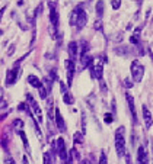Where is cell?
Wrapping results in <instances>:
<instances>
[{"mask_svg": "<svg viewBox=\"0 0 153 164\" xmlns=\"http://www.w3.org/2000/svg\"><path fill=\"white\" fill-rule=\"evenodd\" d=\"M88 22V15L86 12L83 10V6L77 5L74 9H73L72 15H70V25L76 28V31H82L85 28V25Z\"/></svg>", "mask_w": 153, "mask_h": 164, "instance_id": "obj_1", "label": "cell"}, {"mask_svg": "<svg viewBox=\"0 0 153 164\" xmlns=\"http://www.w3.org/2000/svg\"><path fill=\"white\" fill-rule=\"evenodd\" d=\"M125 128L124 126H120L118 129L115 131V151H117V154L118 157H123V155L127 154V151H125V138H124V132Z\"/></svg>", "mask_w": 153, "mask_h": 164, "instance_id": "obj_2", "label": "cell"}, {"mask_svg": "<svg viewBox=\"0 0 153 164\" xmlns=\"http://www.w3.org/2000/svg\"><path fill=\"white\" fill-rule=\"evenodd\" d=\"M104 64H105V60H102L101 57L93 58V61L91 64V73H92V78H96V80H102V76H104Z\"/></svg>", "mask_w": 153, "mask_h": 164, "instance_id": "obj_3", "label": "cell"}, {"mask_svg": "<svg viewBox=\"0 0 153 164\" xmlns=\"http://www.w3.org/2000/svg\"><path fill=\"white\" fill-rule=\"evenodd\" d=\"M130 73H131V77L136 83H140L143 80L144 76V67L143 64L140 63L139 60H133L131 61V65H130Z\"/></svg>", "mask_w": 153, "mask_h": 164, "instance_id": "obj_4", "label": "cell"}, {"mask_svg": "<svg viewBox=\"0 0 153 164\" xmlns=\"http://www.w3.org/2000/svg\"><path fill=\"white\" fill-rule=\"evenodd\" d=\"M50 9V22H51V36L56 39V31L58 28V12L56 9V2H48Z\"/></svg>", "mask_w": 153, "mask_h": 164, "instance_id": "obj_5", "label": "cell"}, {"mask_svg": "<svg viewBox=\"0 0 153 164\" xmlns=\"http://www.w3.org/2000/svg\"><path fill=\"white\" fill-rule=\"evenodd\" d=\"M26 100L29 103V107H31V112L34 113V116L38 119V122H43V112H41V107L37 103V100L34 99V96L31 93H26Z\"/></svg>", "mask_w": 153, "mask_h": 164, "instance_id": "obj_6", "label": "cell"}, {"mask_svg": "<svg viewBox=\"0 0 153 164\" xmlns=\"http://www.w3.org/2000/svg\"><path fill=\"white\" fill-rule=\"evenodd\" d=\"M19 64H20V60L15 64L12 70H9V71L6 73V86H13L15 83H16L18 77H19V71H20Z\"/></svg>", "mask_w": 153, "mask_h": 164, "instance_id": "obj_7", "label": "cell"}, {"mask_svg": "<svg viewBox=\"0 0 153 164\" xmlns=\"http://www.w3.org/2000/svg\"><path fill=\"white\" fill-rule=\"evenodd\" d=\"M56 145H57V154H58V157H60V160H61V163H67L69 153H67V150H66V142H64V140H63L61 137L57 138Z\"/></svg>", "mask_w": 153, "mask_h": 164, "instance_id": "obj_8", "label": "cell"}, {"mask_svg": "<svg viewBox=\"0 0 153 164\" xmlns=\"http://www.w3.org/2000/svg\"><path fill=\"white\" fill-rule=\"evenodd\" d=\"M64 65H66V70H67V86L70 87L73 83V76H74V71H76V65H74V61L67 58L64 61Z\"/></svg>", "mask_w": 153, "mask_h": 164, "instance_id": "obj_9", "label": "cell"}, {"mask_svg": "<svg viewBox=\"0 0 153 164\" xmlns=\"http://www.w3.org/2000/svg\"><path fill=\"white\" fill-rule=\"evenodd\" d=\"M54 121H56V126L60 132H66V122H64V118H63L61 112L58 107H56V113H54Z\"/></svg>", "mask_w": 153, "mask_h": 164, "instance_id": "obj_10", "label": "cell"}, {"mask_svg": "<svg viewBox=\"0 0 153 164\" xmlns=\"http://www.w3.org/2000/svg\"><path fill=\"white\" fill-rule=\"evenodd\" d=\"M60 92H61V95H63V102H64L66 105H73V103H74V97L70 95V92H69V89L66 87V84L61 82H60Z\"/></svg>", "mask_w": 153, "mask_h": 164, "instance_id": "obj_11", "label": "cell"}, {"mask_svg": "<svg viewBox=\"0 0 153 164\" xmlns=\"http://www.w3.org/2000/svg\"><path fill=\"white\" fill-rule=\"evenodd\" d=\"M142 113H143V121H144V125H146V128H150L153 124V118H152V113H150V111H149V107L146 106V105H143L142 106Z\"/></svg>", "mask_w": 153, "mask_h": 164, "instance_id": "obj_12", "label": "cell"}, {"mask_svg": "<svg viewBox=\"0 0 153 164\" xmlns=\"http://www.w3.org/2000/svg\"><path fill=\"white\" fill-rule=\"evenodd\" d=\"M125 100H127V105L130 107V112H131V118H133V124L136 125L137 124V115H136V109H134V99L130 93H125Z\"/></svg>", "mask_w": 153, "mask_h": 164, "instance_id": "obj_13", "label": "cell"}, {"mask_svg": "<svg viewBox=\"0 0 153 164\" xmlns=\"http://www.w3.org/2000/svg\"><path fill=\"white\" fill-rule=\"evenodd\" d=\"M137 164H149V157L146 153V148L143 145H140L137 150Z\"/></svg>", "mask_w": 153, "mask_h": 164, "instance_id": "obj_14", "label": "cell"}, {"mask_svg": "<svg viewBox=\"0 0 153 164\" xmlns=\"http://www.w3.org/2000/svg\"><path fill=\"white\" fill-rule=\"evenodd\" d=\"M67 48H69V54H70V60L76 61L77 54H79V47H77V42H76V41H72V42H69Z\"/></svg>", "mask_w": 153, "mask_h": 164, "instance_id": "obj_15", "label": "cell"}, {"mask_svg": "<svg viewBox=\"0 0 153 164\" xmlns=\"http://www.w3.org/2000/svg\"><path fill=\"white\" fill-rule=\"evenodd\" d=\"M26 80H28V83L31 84V86L35 87V89H38V90L44 86L43 82H41V80H39V78L37 77V76H34V74H29L28 77H26Z\"/></svg>", "mask_w": 153, "mask_h": 164, "instance_id": "obj_16", "label": "cell"}, {"mask_svg": "<svg viewBox=\"0 0 153 164\" xmlns=\"http://www.w3.org/2000/svg\"><path fill=\"white\" fill-rule=\"evenodd\" d=\"M142 28H143V26H139V28H137L133 34H131L130 42L133 44V45H139V44H140V32H142Z\"/></svg>", "mask_w": 153, "mask_h": 164, "instance_id": "obj_17", "label": "cell"}, {"mask_svg": "<svg viewBox=\"0 0 153 164\" xmlns=\"http://www.w3.org/2000/svg\"><path fill=\"white\" fill-rule=\"evenodd\" d=\"M18 134H19V137L22 138V142H24V147H25V150H26V153H28V154H31V147H29L28 138H26V135H25V132H24V131H19Z\"/></svg>", "mask_w": 153, "mask_h": 164, "instance_id": "obj_18", "label": "cell"}, {"mask_svg": "<svg viewBox=\"0 0 153 164\" xmlns=\"http://www.w3.org/2000/svg\"><path fill=\"white\" fill-rule=\"evenodd\" d=\"M96 15H98V18H102V15H104V2H98L96 3Z\"/></svg>", "mask_w": 153, "mask_h": 164, "instance_id": "obj_19", "label": "cell"}, {"mask_svg": "<svg viewBox=\"0 0 153 164\" xmlns=\"http://www.w3.org/2000/svg\"><path fill=\"white\" fill-rule=\"evenodd\" d=\"M98 164H108V160H106V154L105 151H101V155H99V163Z\"/></svg>", "mask_w": 153, "mask_h": 164, "instance_id": "obj_20", "label": "cell"}, {"mask_svg": "<svg viewBox=\"0 0 153 164\" xmlns=\"http://www.w3.org/2000/svg\"><path fill=\"white\" fill-rule=\"evenodd\" d=\"M104 121H105V124H112V121H114V116H112V113H105L104 115Z\"/></svg>", "mask_w": 153, "mask_h": 164, "instance_id": "obj_21", "label": "cell"}, {"mask_svg": "<svg viewBox=\"0 0 153 164\" xmlns=\"http://www.w3.org/2000/svg\"><path fill=\"white\" fill-rule=\"evenodd\" d=\"M13 126H15V128H18V131H16V132H19V131H22V126H24V122L20 121V119H15V122H13Z\"/></svg>", "mask_w": 153, "mask_h": 164, "instance_id": "obj_22", "label": "cell"}, {"mask_svg": "<svg viewBox=\"0 0 153 164\" xmlns=\"http://www.w3.org/2000/svg\"><path fill=\"white\" fill-rule=\"evenodd\" d=\"M38 92H39V97H41L43 100H45V99H47V89L43 86V87H41V89L38 90Z\"/></svg>", "mask_w": 153, "mask_h": 164, "instance_id": "obj_23", "label": "cell"}, {"mask_svg": "<svg viewBox=\"0 0 153 164\" xmlns=\"http://www.w3.org/2000/svg\"><path fill=\"white\" fill-rule=\"evenodd\" d=\"M3 164H16V163H15V158H13V157H12V155L6 154V157H5V161H3Z\"/></svg>", "mask_w": 153, "mask_h": 164, "instance_id": "obj_24", "label": "cell"}, {"mask_svg": "<svg viewBox=\"0 0 153 164\" xmlns=\"http://www.w3.org/2000/svg\"><path fill=\"white\" fill-rule=\"evenodd\" d=\"M73 138H74V142H76V144H82V142H83V138H82V134H80V132H76Z\"/></svg>", "mask_w": 153, "mask_h": 164, "instance_id": "obj_25", "label": "cell"}, {"mask_svg": "<svg viewBox=\"0 0 153 164\" xmlns=\"http://www.w3.org/2000/svg\"><path fill=\"white\" fill-rule=\"evenodd\" d=\"M111 6H112V9H120V6H121V2L120 0H112V2H111Z\"/></svg>", "mask_w": 153, "mask_h": 164, "instance_id": "obj_26", "label": "cell"}, {"mask_svg": "<svg viewBox=\"0 0 153 164\" xmlns=\"http://www.w3.org/2000/svg\"><path fill=\"white\" fill-rule=\"evenodd\" d=\"M44 164H51V157H50V153H45V154H44Z\"/></svg>", "mask_w": 153, "mask_h": 164, "instance_id": "obj_27", "label": "cell"}, {"mask_svg": "<svg viewBox=\"0 0 153 164\" xmlns=\"http://www.w3.org/2000/svg\"><path fill=\"white\" fill-rule=\"evenodd\" d=\"M95 29H102V22H101V19H98V20H95Z\"/></svg>", "mask_w": 153, "mask_h": 164, "instance_id": "obj_28", "label": "cell"}, {"mask_svg": "<svg viewBox=\"0 0 153 164\" xmlns=\"http://www.w3.org/2000/svg\"><path fill=\"white\" fill-rule=\"evenodd\" d=\"M124 86L125 87H133V83H130L128 78H125V80H124Z\"/></svg>", "mask_w": 153, "mask_h": 164, "instance_id": "obj_29", "label": "cell"}, {"mask_svg": "<svg viewBox=\"0 0 153 164\" xmlns=\"http://www.w3.org/2000/svg\"><path fill=\"white\" fill-rule=\"evenodd\" d=\"M124 157H125V164H131V158H130V154H128V153H127Z\"/></svg>", "mask_w": 153, "mask_h": 164, "instance_id": "obj_30", "label": "cell"}, {"mask_svg": "<svg viewBox=\"0 0 153 164\" xmlns=\"http://www.w3.org/2000/svg\"><path fill=\"white\" fill-rule=\"evenodd\" d=\"M13 49H15V47L12 45V47H10V49H9V53H7V54H9V55H12V53H13Z\"/></svg>", "mask_w": 153, "mask_h": 164, "instance_id": "obj_31", "label": "cell"}, {"mask_svg": "<svg viewBox=\"0 0 153 164\" xmlns=\"http://www.w3.org/2000/svg\"><path fill=\"white\" fill-rule=\"evenodd\" d=\"M82 164H91V163H89V160H82Z\"/></svg>", "mask_w": 153, "mask_h": 164, "instance_id": "obj_32", "label": "cell"}, {"mask_svg": "<svg viewBox=\"0 0 153 164\" xmlns=\"http://www.w3.org/2000/svg\"><path fill=\"white\" fill-rule=\"evenodd\" d=\"M150 57H152V60H153V53H152V51H150Z\"/></svg>", "mask_w": 153, "mask_h": 164, "instance_id": "obj_33", "label": "cell"}, {"mask_svg": "<svg viewBox=\"0 0 153 164\" xmlns=\"http://www.w3.org/2000/svg\"><path fill=\"white\" fill-rule=\"evenodd\" d=\"M152 22H153V18H152Z\"/></svg>", "mask_w": 153, "mask_h": 164, "instance_id": "obj_34", "label": "cell"}]
</instances>
